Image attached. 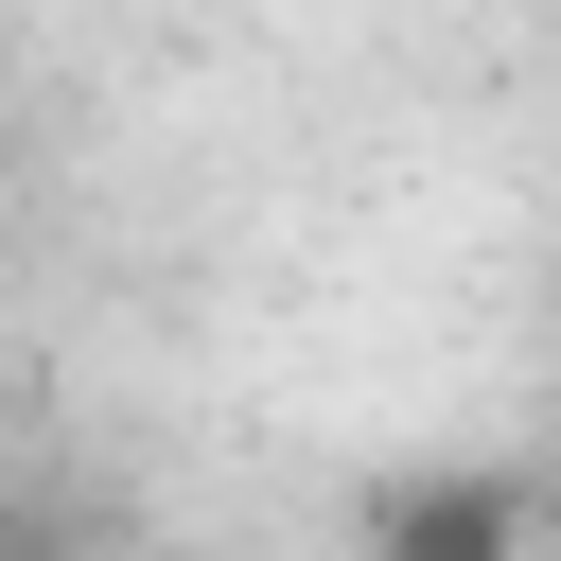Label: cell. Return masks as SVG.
Returning a JSON list of instances; mask_svg holds the SVG:
<instances>
[{
  "mask_svg": "<svg viewBox=\"0 0 561 561\" xmlns=\"http://www.w3.org/2000/svg\"><path fill=\"white\" fill-rule=\"evenodd\" d=\"M368 543L508 561V543H543V491H526V473H403V491H368Z\"/></svg>",
  "mask_w": 561,
  "mask_h": 561,
  "instance_id": "cell-1",
  "label": "cell"
}]
</instances>
